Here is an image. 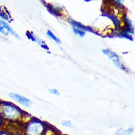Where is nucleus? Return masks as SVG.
Here are the masks:
<instances>
[{"label": "nucleus", "mask_w": 135, "mask_h": 135, "mask_svg": "<svg viewBox=\"0 0 135 135\" xmlns=\"http://www.w3.org/2000/svg\"><path fill=\"white\" fill-rule=\"evenodd\" d=\"M0 114L4 120L9 123H22L25 120L27 121L26 118L29 115L13 103L4 100H0Z\"/></svg>", "instance_id": "1"}, {"label": "nucleus", "mask_w": 135, "mask_h": 135, "mask_svg": "<svg viewBox=\"0 0 135 135\" xmlns=\"http://www.w3.org/2000/svg\"><path fill=\"white\" fill-rule=\"evenodd\" d=\"M49 126L36 117H30L23 124L22 133L25 135H46Z\"/></svg>", "instance_id": "2"}, {"label": "nucleus", "mask_w": 135, "mask_h": 135, "mask_svg": "<svg viewBox=\"0 0 135 135\" xmlns=\"http://www.w3.org/2000/svg\"><path fill=\"white\" fill-rule=\"evenodd\" d=\"M102 52L103 54H105L109 59H111L112 61L114 64L117 66V68H119V69L123 70V71H124L126 73H128V70L127 69V67L125 66L124 64L121 61V60L119 58V56L117 55V53H115L114 52L112 51V50H109V49H104V50H102Z\"/></svg>", "instance_id": "3"}, {"label": "nucleus", "mask_w": 135, "mask_h": 135, "mask_svg": "<svg viewBox=\"0 0 135 135\" xmlns=\"http://www.w3.org/2000/svg\"><path fill=\"white\" fill-rule=\"evenodd\" d=\"M9 97H10V98L13 100L15 102L21 104L24 107H30L32 106V102L30 99L27 98L26 97H24L21 95H18L17 93L11 92V93H9Z\"/></svg>", "instance_id": "4"}, {"label": "nucleus", "mask_w": 135, "mask_h": 135, "mask_svg": "<svg viewBox=\"0 0 135 135\" xmlns=\"http://www.w3.org/2000/svg\"><path fill=\"white\" fill-rule=\"evenodd\" d=\"M47 10L50 13H51L52 15L55 16L56 17H61L63 16V8L62 6H61L59 4H51L47 3L45 4Z\"/></svg>", "instance_id": "5"}, {"label": "nucleus", "mask_w": 135, "mask_h": 135, "mask_svg": "<svg viewBox=\"0 0 135 135\" xmlns=\"http://www.w3.org/2000/svg\"><path fill=\"white\" fill-rule=\"evenodd\" d=\"M26 36L27 37V38L30 39V40L33 41L34 42H36L37 44H38L41 47L43 48L46 50H49V47H47V44L45 43V41H43L42 39H41L39 37H38L36 35H35L34 33H32V32H30V31H27L25 33Z\"/></svg>", "instance_id": "6"}, {"label": "nucleus", "mask_w": 135, "mask_h": 135, "mask_svg": "<svg viewBox=\"0 0 135 135\" xmlns=\"http://www.w3.org/2000/svg\"><path fill=\"white\" fill-rule=\"evenodd\" d=\"M69 23L71 25V26H74V27H78V28L82 30H84V31H85V32H89V33H95L94 30H93V29L91 28V27L85 26L84 25H83V24H81V23H80V22H77V21L74 20V19L69 18Z\"/></svg>", "instance_id": "7"}, {"label": "nucleus", "mask_w": 135, "mask_h": 135, "mask_svg": "<svg viewBox=\"0 0 135 135\" xmlns=\"http://www.w3.org/2000/svg\"><path fill=\"white\" fill-rule=\"evenodd\" d=\"M0 25L7 30V31H8V33H9V34H11L13 36H14L15 38H16L17 39H20V38H21L20 36H19V35L11 27V26L10 25V24H9L8 22H4L3 20H1V19H0Z\"/></svg>", "instance_id": "8"}, {"label": "nucleus", "mask_w": 135, "mask_h": 135, "mask_svg": "<svg viewBox=\"0 0 135 135\" xmlns=\"http://www.w3.org/2000/svg\"><path fill=\"white\" fill-rule=\"evenodd\" d=\"M134 132V127L133 126H129L128 128H119L116 132V135H132Z\"/></svg>", "instance_id": "9"}, {"label": "nucleus", "mask_w": 135, "mask_h": 135, "mask_svg": "<svg viewBox=\"0 0 135 135\" xmlns=\"http://www.w3.org/2000/svg\"><path fill=\"white\" fill-rule=\"evenodd\" d=\"M0 19L3 20L4 22H8L10 21V19H11V21L13 20L11 17L10 13L8 12L7 9L5 7H2L1 11H0Z\"/></svg>", "instance_id": "10"}, {"label": "nucleus", "mask_w": 135, "mask_h": 135, "mask_svg": "<svg viewBox=\"0 0 135 135\" xmlns=\"http://www.w3.org/2000/svg\"><path fill=\"white\" fill-rule=\"evenodd\" d=\"M46 35L47 36L50 38H51L52 40H53L55 41L56 44H61V41L59 39L58 37L55 36V34L52 32L51 30H48L47 31V33H46Z\"/></svg>", "instance_id": "11"}, {"label": "nucleus", "mask_w": 135, "mask_h": 135, "mask_svg": "<svg viewBox=\"0 0 135 135\" xmlns=\"http://www.w3.org/2000/svg\"><path fill=\"white\" fill-rule=\"evenodd\" d=\"M72 29H73V31L74 32V33L75 35H77V36H78L84 38L86 36V32L84 31V30H82L79 29L78 27H75L74 26H72Z\"/></svg>", "instance_id": "12"}, {"label": "nucleus", "mask_w": 135, "mask_h": 135, "mask_svg": "<svg viewBox=\"0 0 135 135\" xmlns=\"http://www.w3.org/2000/svg\"><path fill=\"white\" fill-rule=\"evenodd\" d=\"M61 125L64 127H67V128H73V123L70 120H64L61 121Z\"/></svg>", "instance_id": "13"}, {"label": "nucleus", "mask_w": 135, "mask_h": 135, "mask_svg": "<svg viewBox=\"0 0 135 135\" xmlns=\"http://www.w3.org/2000/svg\"><path fill=\"white\" fill-rule=\"evenodd\" d=\"M0 33L2 34V35H3L4 36H7L8 35H9V33H8V31H7V30L5 29L4 27L0 25Z\"/></svg>", "instance_id": "14"}, {"label": "nucleus", "mask_w": 135, "mask_h": 135, "mask_svg": "<svg viewBox=\"0 0 135 135\" xmlns=\"http://www.w3.org/2000/svg\"><path fill=\"white\" fill-rule=\"evenodd\" d=\"M48 91L50 92V93H51L52 95H57V96H59L60 95V92H59V90H57L56 89H50Z\"/></svg>", "instance_id": "15"}, {"label": "nucleus", "mask_w": 135, "mask_h": 135, "mask_svg": "<svg viewBox=\"0 0 135 135\" xmlns=\"http://www.w3.org/2000/svg\"><path fill=\"white\" fill-rule=\"evenodd\" d=\"M0 135H11V132L5 128H1L0 129Z\"/></svg>", "instance_id": "16"}, {"label": "nucleus", "mask_w": 135, "mask_h": 135, "mask_svg": "<svg viewBox=\"0 0 135 135\" xmlns=\"http://www.w3.org/2000/svg\"><path fill=\"white\" fill-rule=\"evenodd\" d=\"M11 135H25V134H23L22 132H15L13 134H11Z\"/></svg>", "instance_id": "17"}, {"label": "nucleus", "mask_w": 135, "mask_h": 135, "mask_svg": "<svg viewBox=\"0 0 135 135\" xmlns=\"http://www.w3.org/2000/svg\"><path fill=\"white\" fill-rule=\"evenodd\" d=\"M1 8H2V7H0V11H1Z\"/></svg>", "instance_id": "18"}]
</instances>
